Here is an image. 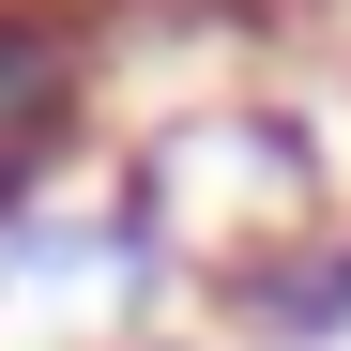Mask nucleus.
<instances>
[{
	"instance_id": "1",
	"label": "nucleus",
	"mask_w": 351,
	"mask_h": 351,
	"mask_svg": "<svg viewBox=\"0 0 351 351\" xmlns=\"http://www.w3.org/2000/svg\"><path fill=\"white\" fill-rule=\"evenodd\" d=\"M123 168L168 199L184 260H245V245H290V229H321V214H336L321 138L290 123V107H260V92H214V107H184V123H153Z\"/></svg>"
},
{
	"instance_id": "2",
	"label": "nucleus",
	"mask_w": 351,
	"mask_h": 351,
	"mask_svg": "<svg viewBox=\"0 0 351 351\" xmlns=\"http://www.w3.org/2000/svg\"><path fill=\"white\" fill-rule=\"evenodd\" d=\"M107 107V0H0V245L62 199Z\"/></svg>"
},
{
	"instance_id": "3",
	"label": "nucleus",
	"mask_w": 351,
	"mask_h": 351,
	"mask_svg": "<svg viewBox=\"0 0 351 351\" xmlns=\"http://www.w3.org/2000/svg\"><path fill=\"white\" fill-rule=\"evenodd\" d=\"M168 275H199L184 260V229H168V199L138 184H107V199H46L16 245H0V290H107V306H153Z\"/></svg>"
},
{
	"instance_id": "4",
	"label": "nucleus",
	"mask_w": 351,
	"mask_h": 351,
	"mask_svg": "<svg viewBox=\"0 0 351 351\" xmlns=\"http://www.w3.org/2000/svg\"><path fill=\"white\" fill-rule=\"evenodd\" d=\"M199 306L260 351H336L351 336V214L290 229V245H245V260H199Z\"/></svg>"
},
{
	"instance_id": "5",
	"label": "nucleus",
	"mask_w": 351,
	"mask_h": 351,
	"mask_svg": "<svg viewBox=\"0 0 351 351\" xmlns=\"http://www.w3.org/2000/svg\"><path fill=\"white\" fill-rule=\"evenodd\" d=\"M123 351H199V336H123Z\"/></svg>"
},
{
	"instance_id": "6",
	"label": "nucleus",
	"mask_w": 351,
	"mask_h": 351,
	"mask_svg": "<svg viewBox=\"0 0 351 351\" xmlns=\"http://www.w3.org/2000/svg\"><path fill=\"white\" fill-rule=\"evenodd\" d=\"M245 16H290V0H245Z\"/></svg>"
}]
</instances>
